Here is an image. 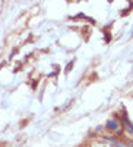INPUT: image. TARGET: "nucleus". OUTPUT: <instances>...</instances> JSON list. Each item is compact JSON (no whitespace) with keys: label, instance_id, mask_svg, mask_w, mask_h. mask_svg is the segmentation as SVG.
I'll list each match as a JSON object with an SVG mask.
<instances>
[{"label":"nucleus","instance_id":"obj_1","mask_svg":"<svg viewBox=\"0 0 133 147\" xmlns=\"http://www.w3.org/2000/svg\"><path fill=\"white\" fill-rule=\"evenodd\" d=\"M108 128H111V130H117V128H119V125H117V122H116L114 119H111V121H108Z\"/></svg>","mask_w":133,"mask_h":147}]
</instances>
